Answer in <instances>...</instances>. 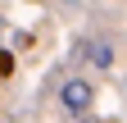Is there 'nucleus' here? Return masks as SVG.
Masks as SVG:
<instances>
[{
  "instance_id": "f257e3e1",
  "label": "nucleus",
  "mask_w": 127,
  "mask_h": 123,
  "mask_svg": "<svg viewBox=\"0 0 127 123\" xmlns=\"http://www.w3.org/2000/svg\"><path fill=\"white\" fill-rule=\"evenodd\" d=\"M91 100H95V91H91L86 78H68V82L59 87V105H64L73 119H86V114H91Z\"/></svg>"
},
{
  "instance_id": "f03ea898",
  "label": "nucleus",
  "mask_w": 127,
  "mask_h": 123,
  "mask_svg": "<svg viewBox=\"0 0 127 123\" xmlns=\"http://www.w3.org/2000/svg\"><path fill=\"white\" fill-rule=\"evenodd\" d=\"M77 59H91L95 68H114V46H109L104 37H91L77 46Z\"/></svg>"
},
{
  "instance_id": "7ed1b4c3",
  "label": "nucleus",
  "mask_w": 127,
  "mask_h": 123,
  "mask_svg": "<svg viewBox=\"0 0 127 123\" xmlns=\"http://www.w3.org/2000/svg\"><path fill=\"white\" fill-rule=\"evenodd\" d=\"M5 73H14V55H9V50H0V78H5Z\"/></svg>"
},
{
  "instance_id": "20e7f679",
  "label": "nucleus",
  "mask_w": 127,
  "mask_h": 123,
  "mask_svg": "<svg viewBox=\"0 0 127 123\" xmlns=\"http://www.w3.org/2000/svg\"><path fill=\"white\" fill-rule=\"evenodd\" d=\"M77 123H95V119H77Z\"/></svg>"
}]
</instances>
